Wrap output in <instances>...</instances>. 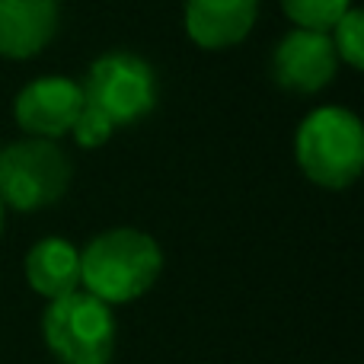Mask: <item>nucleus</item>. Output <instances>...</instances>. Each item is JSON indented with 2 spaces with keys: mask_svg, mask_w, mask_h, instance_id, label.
Masks as SVG:
<instances>
[{
  "mask_svg": "<svg viewBox=\"0 0 364 364\" xmlns=\"http://www.w3.org/2000/svg\"><path fill=\"white\" fill-rule=\"evenodd\" d=\"M164 272V250L144 230L115 227L87 243L80 252V284L93 297L128 304L144 297Z\"/></svg>",
  "mask_w": 364,
  "mask_h": 364,
  "instance_id": "f257e3e1",
  "label": "nucleus"
},
{
  "mask_svg": "<svg viewBox=\"0 0 364 364\" xmlns=\"http://www.w3.org/2000/svg\"><path fill=\"white\" fill-rule=\"evenodd\" d=\"M294 154L304 176L323 188H348L364 170V128L342 106L314 109L301 122Z\"/></svg>",
  "mask_w": 364,
  "mask_h": 364,
  "instance_id": "f03ea898",
  "label": "nucleus"
},
{
  "mask_svg": "<svg viewBox=\"0 0 364 364\" xmlns=\"http://www.w3.org/2000/svg\"><path fill=\"white\" fill-rule=\"evenodd\" d=\"M42 336L58 364H109L115 352V314L90 291H70L45 307Z\"/></svg>",
  "mask_w": 364,
  "mask_h": 364,
  "instance_id": "7ed1b4c3",
  "label": "nucleus"
},
{
  "mask_svg": "<svg viewBox=\"0 0 364 364\" xmlns=\"http://www.w3.org/2000/svg\"><path fill=\"white\" fill-rule=\"evenodd\" d=\"M70 186V160L55 141L29 138L0 151V201L13 211H42Z\"/></svg>",
  "mask_w": 364,
  "mask_h": 364,
  "instance_id": "20e7f679",
  "label": "nucleus"
},
{
  "mask_svg": "<svg viewBox=\"0 0 364 364\" xmlns=\"http://www.w3.org/2000/svg\"><path fill=\"white\" fill-rule=\"evenodd\" d=\"M80 90L83 102L102 112L115 128L147 119L157 106V74L132 51H109L96 58Z\"/></svg>",
  "mask_w": 364,
  "mask_h": 364,
  "instance_id": "39448f33",
  "label": "nucleus"
},
{
  "mask_svg": "<svg viewBox=\"0 0 364 364\" xmlns=\"http://www.w3.org/2000/svg\"><path fill=\"white\" fill-rule=\"evenodd\" d=\"M339 58H336L329 32L294 29L275 45L272 51V77L282 90L291 93H320L336 77Z\"/></svg>",
  "mask_w": 364,
  "mask_h": 364,
  "instance_id": "423d86ee",
  "label": "nucleus"
},
{
  "mask_svg": "<svg viewBox=\"0 0 364 364\" xmlns=\"http://www.w3.org/2000/svg\"><path fill=\"white\" fill-rule=\"evenodd\" d=\"M83 109V90L70 77H38L29 87L19 90L13 102L16 125L32 138L58 141L70 134V125L77 122Z\"/></svg>",
  "mask_w": 364,
  "mask_h": 364,
  "instance_id": "0eeeda50",
  "label": "nucleus"
},
{
  "mask_svg": "<svg viewBox=\"0 0 364 364\" xmlns=\"http://www.w3.org/2000/svg\"><path fill=\"white\" fill-rule=\"evenodd\" d=\"M58 0H0V58L26 61L55 38Z\"/></svg>",
  "mask_w": 364,
  "mask_h": 364,
  "instance_id": "6e6552de",
  "label": "nucleus"
},
{
  "mask_svg": "<svg viewBox=\"0 0 364 364\" xmlns=\"http://www.w3.org/2000/svg\"><path fill=\"white\" fill-rule=\"evenodd\" d=\"M259 0H186V32L198 48L220 51L252 32Z\"/></svg>",
  "mask_w": 364,
  "mask_h": 364,
  "instance_id": "1a4fd4ad",
  "label": "nucleus"
},
{
  "mask_svg": "<svg viewBox=\"0 0 364 364\" xmlns=\"http://www.w3.org/2000/svg\"><path fill=\"white\" fill-rule=\"evenodd\" d=\"M26 282L36 294L48 297H64L70 291L80 288V250L70 240L61 237H45L26 252Z\"/></svg>",
  "mask_w": 364,
  "mask_h": 364,
  "instance_id": "9d476101",
  "label": "nucleus"
},
{
  "mask_svg": "<svg viewBox=\"0 0 364 364\" xmlns=\"http://www.w3.org/2000/svg\"><path fill=\"white\" fill-rule=\"evenodd\" d=\"M352 0H282V10L297 29L329 32Z\"/></svg>",
  "mask_w": 364,
  "mask_h": 364,
  "instance_id": "9b49d317",
  "label": "nucleus"
},
{
  "mask_svg": "<svg viewBox=\"0 0 364 364\" xmlns=\"http://www.w3.org/2000/svg\"><path fill=\"white\" fill-rule=\"evenodd\" d=\"M329 32H333L329 38H333L336 58L346 61L348 68L361 70L364 68V13L358 6H348Z\"/></svg>",
  "mask_w": 364,
  "mask_h": 364,
  "instance_id": "f8f14e48",
  "label": "nucleus"
},
{
  "mask_svg": "<svg viewBox=\"0 0 364 364\" xmlns=\"http://www.w3.org/2000/svg\"><path fill=\"white\" fill-rule=\"evenodd\" d=\"M70 134H74V141L83 147V151H93V147H102L109 138H112L115 125L102 112H96L93 106H87V102H83L77 122L70 125Z\"/></svg>",
  "mask_w": 364,
  "mask_h": 364,
  "instance_id": "ddd939ff",
  "label": "nucleus"
},
{
  "mask_svg": "<svg viewBox=\"0 0 364 364\" xmlns=\"http://www.w3.org/2000/svg\"><path fill=\"white\" fill-rule=\"evenodd\" d=\"M4 218H6V208H4V201H0V230H4Z\"/></svg>",
  "mask_w": 364,
  "mask_h": 364,
  "instance_id": "4468645a",
  "label": "nucleus"
}]
</instances>
